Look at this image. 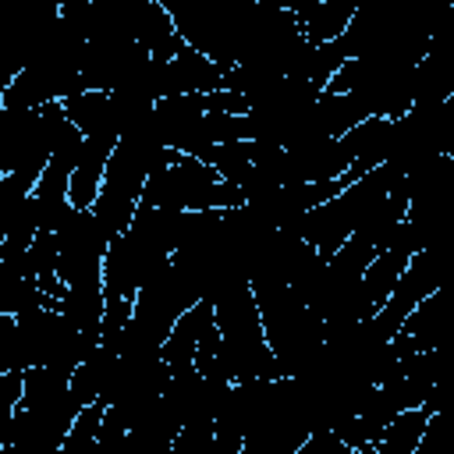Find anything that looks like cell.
Wrapping results in <instances>:
<instances>
[{"label":"cell","instance_id":"1","mask_svg":"<svg viewBox=\"0 0 454 454\" xmlns=\"http://www.w3.org/2000/svg\"><path fill=\"white\" fill-rule=\"evenodd\" d=\"M216 330H220V362L238 380H277L284 376L262 326V312L252 291V280H234L213 298Z\"/></svg>","mask_w":454,"mask_h":454},{"label":"cell","instance_id":"2","mask_svg":"<svg viewBox=\"0 0 454 454\" xmlns=\"http://www.w3.org/2000/svg\"><path fill=\"white\" fill-rule=\"evenodd\" d=\"M429 408L426 404H411V408H401L390 426L383 429L380 443H376V454H419L422 447V436H426V426H429Z\"/></svg>","mask_w":454,"mask_h":454}]
</instances>
